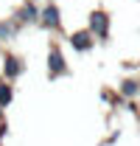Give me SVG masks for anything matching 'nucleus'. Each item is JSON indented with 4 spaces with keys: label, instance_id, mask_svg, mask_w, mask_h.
Returning <instances> with one entry per match:
<instances>
[{
    "label": "nucleus",
    "instance_id": "obj_1",
    "mask_svg": "<svg viewBox=\"0 0 140 146\" xmlns=\"http://www.w3.org/2000/svg\"><path fill=\"white\" fill-rule=\"evenodd\" d=\"M45 62H48V79H65V76H70L67 59H65V54H62L56 39L48 42V59Z\"/></svg>",
    "mask_w": 140,
    "mask_h": 146
},
{
    "label": "nucleus",
    "instance_id": "obj_2",
    "mask_svg": "<svg viewBox=\"0 0 140 146\" xmlns=\"http://www.w3.org/2000/svg\"><path fill=\"white\" fill-rule=\"evenodd\" d=\"M36 28H42V31H48V34H59V31H62V9H59L56 0H48V3L42 6Z\"/></svg>",
    "mask_w": 140,
    "mask_h": 146
},
{
    "label": "nucleus",
    "instance_id": "obj_3",
    "mask_svg": "<svg viewBox=\"0 0 140 146\" xmlns=\"http://www.w3.org/2000/svg\"><path fill=\"white\" fill-rule=\"evenodd\" d=\"M109 25H112V20H109V11L106 9H92L90 11L87 28L92 31V36L98 42H109Z\"/></svg>",
    "mask_w": 140,
    "mask_h": 146
},
{
    "label": "nucleus",
    "instance_id": "obj_4",
    "mask_svg": "<svg viewBox=\"0 0 140 146\" xmlns=\"http://www.w3.org/2000/svg\"><path fill=\"white\" fill-rule=\"evenodd\" d=\"M39 6H36V0H22L20 6H14V11H11V20L17 23L20 28H28V25H36L39 23Z\"/></svg>",
    "mask_w": 140,
    "mask_h": 146
},
{
    "label": "nucleus",
    "instance_id": "obj_5",
    "mask_svg": "<svg viewBox=\"0 0 140 146\" xmlns=\"http://www.w3.org/2000/svg\"><path fill=\"white\" fill-rule=\"evenodd\" d=\"M25 73V59L14 51H3V68H0V76L9 79V82H17L20 76Z\"/></svg>",
    "mask_w": 140,
    "mask_h": 146
},
{
    "label": "nucleus",
    "instance_id": "obj_6",
    "mask_svg": "<svg viewBox=\"0 0 140 146\" xmlns=\"http://www.w3.org/2000/svg\"><path fill=\"white\" fill-rule=\"evenodd\" d=\"M95 36H92V31L90 28H79V31H73V34L67 36V45L76 51V54H90L92 48H95Z\"/></svg>",
    "mask_w": 140,
    "mask_h": 146
},
{
    "label": "nucleus",
    "instance_id": "obj_7",
    "mask_svg": "<svg viewBox=\"0 0 140 146\" xmlns=\"http://www.w3.org/2000/svg\"><path fill=\"white\" fill-rule=\"evenodd\" d=\"M20 31H22V28H20L11 17H0V42H3V45L11 42V39H17Z\"/></svg>",
    "mask_w": 140,
    "mask_h": 146
},
{
    "label": "nucleus",
    "instance_id": "obj_8",
    "mask_svg": "<svg viewBox=\"0 0 140 146\" xmlns=\"http://www.w3.org/2000/svg\"><path fill=\"white\" fill-rule=\"evenodd\" d=\"M11 101H14V82H9V79H3L0 76V107H11Z\"/></svg>",
    "mask_w": 140,
    "mask_h": 146
},
{
    "label": "nucleus",
    "instance_id": "obj_9",
    "mask_svg": "<svg viewBox=\"0 0 140 146\" xmlns=\"http://www.w3.org/2000/svg\"><path fill=\"white\" fill-rule=\"evenodd\" d=\"M137 93H140V82L137 79H123L121 82V96L123 98H135Z\"/></svg>",
    "mask_w": 140,
    "mask_h": 146
},
{
    "label": "nucleus",
    "instance_id": "obj_10",
    "mask_svg": "<svg viewBox=\"0 0 140 146\" xmlns=\"http://www.w3.org/2000/svg\"><path fill=\"white\" fill-rule=\"evenodd\" d=\"M0 54H3V42H0Z\"/></svg>",
    "mask_w": 140,
    "mask_h": 146
}]
</instances>
